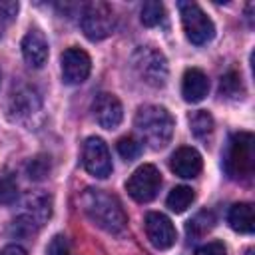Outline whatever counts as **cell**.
<instances>
[{"mask_svg": "<svg viewBox=\"0 0 255 255\" xmlns=\"http://www.w3.org/2000/svg\"><path fill=\"white\" fill-rule=\"evenodd\" d=\"M225 253L227 251L221 241H209V243L197 247V251H195V255H225Z\"/></svg>", "mask_w": 255, "mask_h": 255, "instance_id": "cell-28", "label": "cell"}, {"mask_svg": "<svg viewBox=\"0 0 255 255\" xmlns=\"http://www.w3.org/2000/svg\"><path fill=\"white\" fill-rule=\"evenodd\" d=\"M209 92V80L199 68H187L181 78V96L189 104L201 102Z\"/></svg>", "mask_w": 255, "mask_h": 255, "instance_id": "cell-16", "label": "cell"}, {"mask_svg": "<svg viewBox=\"0 0 255 255\" xmlns=\"http://www.w3.org/2000/svg\"><path fill=\"white\" fill-rule=\"evenodd\" d=\"M82 163H84V169L90 175L98 177V179H106L112 173L110 149H108V145H106V141L102 137H88L84 141Z\"/></svg>", "mask_w": 255, "mask_h": 255, "instance_id": "cell-10", "label": "cell"}, {"mask_svg": "<svg viewBox=\"0 0 255 255\" xmlns=\"http://www.w3.org/2000/svg\"><path fill=\"white\" fill-rule=\"evenodd\" d=\"M131 66L137 76L151 88H161L167 82L169 68L165 56L153 46H141L131 56Z\"/></svg>", "mask_w": 255, "mask_h": 255, "instance_id": "cell-5", "label": "cell"}, {"mask_svg": "<svg viewBox=\"0 0 255 255\" xmlns=\"http://www.w3.org/2000/svg\"><path fill=\"white\" fill-rule=\"evenodd\" d=\"M213 223H215V217L211 211H199L195 217H191L187 221L185 231L191 239H201L203 235H207L213 229Z\"/></svg>", "mask_w": 255, "mask_h": 255, "instance_id": "cell-19", "label": "cell"}, {"mask_svg": "<svg viewBox=\"0 0 255 255\" xmlns=\"http://www.w3.org/2000/svg\"><path fill=\"white\" fill-rule=\"evenodd\" d=\"M92 110H94V116L98 120V124L106 129H114L122 124V118H124V108L120 104V100L114 96V94H98L94 104H92Z\"/></svg>", "mask_w": 255, "mask_h": 255, "instance_id": "cell-13", "label": "cell"}, {"mask_svg": "<svg viewBox=\"0 0 255 255\" xmlns=\"http://www.w3.org/2000/svg\"><path fill=\"white\" fill-rule=\"evenodd\" d=\"M189 128H191V133L197 137V139H203L207 137L211 131H213V118L209 112L205 110H197L189 116Z\"/></svg>", "mask_w": 255, "mask_h": 255, "instance_id": "cell-20", "label": "cell"}, {"mask_svg": "<svg viewBox=\"0 0 255 255\" xmlns=\"http://www.w3.org/2000/svg\"><path fill=\"white\" fill-rule=\"evenodd\" d=\"M139 18H141L143 26H149V28L151 26H159L165 20V8H163L161 2H145L141 6Z\"/></svg>", "mask_w": 255, "mask_h": 255, "instance_id": "cell-22", "label": "cell"}, {"mask_svg": "<svg viewBox=\"0 0 255 255\" xmlns=\"http://www.w3.org/2000/svg\"><path fill=\"white\" fill-rule=\"evenodd\" d=\"M48 171H50V157H46V155H36L34 159H30L28 161V165H26V173H28V177L30 179H44L46 175H48Z\"/></svg>", "mask_w": 255, "mask_h": 255, "instance_id": "cell-25", "label": "cell"}, {"mask_svg": "<svg viewBox=\"0 0 255 255\" xmlns=\"http://www.w3.org/2000/svg\"><path fill=\"white\" fill-rule=\"evenodd\" d=\"M223 169L233 181H249L255 171V141L251 131H237L229 137L223 153Z\"/></svg>", "mask_w": 255, "mask_h": 255, "instance_id": "cell-3", "label": "cell"}, {"mask_svg": "<svg viewBox=\"0 0 255 255\" xmlns=\"http://www.w3.org/2000/svg\"><path fill=\"white\" fill-rule=\"evenodd\" d=\"M52 213V199L50 195L46 193H40V191H34V193H28L22 201V211L14 217L12 225H10V231L14 235H34L50 217Z\"/></svg>", "mask_w": 255, "mask_h": 255, "instance_id": "cell-4", "label": "cell"}, {"mask_svg": "<svg viewBox=\"0 0 255 255\" xmlns=\"http://www.w3.org/2000/svg\"><path fill=\"white\" fill-rule=\"evenodd\" d=\"M145 235L155 249H169L177 239L171 219L157 211L145 215Z\"/></svg>", "mask_w": 255, "mask_h": 255, "instance_id": "cell-12", "label": "cell"}, {"mask_svg": "<svg viewBox=\"0 0 255 255\" xmlns=\"http://www.w3.org/2000/svg\"><path fill=\"white\" fill-rule=\"evenodd\" d=\"M46 255H74V249L68 241V237L64 235H54L48 243V249H46Z\"/></svg>", "mask_w": 255, "mask_h": 255, "instance_id": "cell-26", "label": "cell"}, {"mask_svg": "<svg viewBox=\"0 0 255 255\" xmlns=\"http://www.w3.org/2000/svg\"><path fill=\"white\" fill-rule=\"evenodd\" d=\"M60 66H62V78L66 84L76 86L88 80L90 70H92V60L88 56V52H84L82 48H68L64 50L62 58H60Z\"/></svg>", "mask_w": 255, "mask_h": 255, "instance_id": "cell-11", "label": "cell"}, {"mask_svg": "<svg viewBox=\"0 0 255 255\" xmlns=\"http://www.w3.org/2000/svg\"><path fill=\"white\" fill-rule=\"evenodd\" d=\"M18 12V2L12 0H0V38L4 34V30L8 28V24L14 20Z\"/></svg>", "mask_w": 255, "mask_h": 255, "instance_id": "cell-27", "label": "cell"}, {"mask_svg": "<svg viewBox=\"0 0 255 255\" xmlns=\"http://www.w3.org/2000/svg\"><path fill=\"white\" fill-rule=\"evenodd\" d=\"M179 16L183 24V32L187 40L195 46L207 44L215 36V26L209 20V16L195 4V2H179Z\"/></svg>", "mask_w": 255, "mask_h": 255, "instance_id": "cell-7", "label": "cell"}, {"mask_svg": "<svg viewBox=\"0 0 255 255\" xmlns=\"http://www.w3.org/2000/svg\"><path fill=\"white\" fill-rule=\"evenodd\" d=\"M133 126L139 133V141L153 149L165 147L175 128L171 114L161 106H141L133 118Z\"/></svg>", "mask_w": 255, "mask_h": 255, "instance_id": "cell-2", "label": "cell"}, {"mask_svg": "<svg viewBox=\"0 0 255 255\" xmlns=\"http://www.w3.org/2000/svg\"><path fill=\"white\" fill-rule=\"evenodd\" d=\"M20 191H18V183L10 173L0 175V205H12L16 203Z\"/></svg>", "mask_w": 255, "mask_h": 255, "instance_id": "cell-23", "label": "cell"}, {"mask_svg": "<svg viewBox=\"0 0 255 255\" xmlns=\"http://www.w3.org/2000/svg\"><path fill=\"white\" fill-rule=\"evenodd\" d=\"M161 187V173L157 171L155 165L151 163H143L139 165L131 175L129 179L126 181V189L129 193L131 199H135L137 203H147L151 201L157 191Z\"/></svg>", "mask_w": 255, "mask_h": 255, "instance_id": "cell-9", "label": "cell"}, {"mask_svg": "<svg viewBox=\"0 0 255 255\" xmlns=\"http://www.w3.org/2000/svg\"><path fill=\"white\" fill-rule=\"evenodd\" d=\"M227 223L233 231L253 233V205L251 203H235L227 213Z\"/></svg>", "mask_w": 255, "mask_h": 255, "instance_id": "cell-17", "label": "cell"}, {"mask_svg": "<svg viewBox=\"0 0 255 255\" xmlns=\"http://www.w3.org/2000/svg\"><path fill=\"white\" fill-rule=\"evenodd\" d=\"M86 217L108 233H122L128 225V215L120 199L104 189H86L80 197Z\"/></svg>", "mask_w": 255, "mask_h": 255, "instance_id": "cell-1", "label": "cell"}, {"mask_svg": "<svg viewBox=\"0 0 255 255\" xmlns=\"http://www.w3.org/2000/svg\"><path fill=\"white\" fill-rule=\"evenodd\" d=\"M22 56L28 66L42 68L48 60V42L44 34L38 28L28 30V34L22 38Z\"/></svg>", "mask_w": 255, "mask_h": 255, "instance_id": "cell-15", "label": "cell"}, {"mask_svg": "<svg viewBox=\"0 0 255 255\" xmlns=\"http://www.w3.org/2000/svg\"><path fill=\"white\" fill-rule=\"evenodd\" d=\"M193 199H195V193H193L191 187H187V185H177V187H173V189L169 191L165 203H167V207H169L171 211L183 213V211L193 203Z\"/></svg>", "mask_w": 255, "mask_h": 255, "instance_id": "cell-18", "label": "cell"}, {"mask_svg": "<svg viewBox=\"0 0 255 255\" xmlns=\"http://www.w3.org/2000/svg\"><path fill=\"white\" fill-rule=\"evenodd\" d=\"M0 255H28V253L20 245H6L0 249Z\"/></svg>", "mask_w": 255, "mask_h": 255, "instance_id": "cell-29", "label": "cell"}, {"mask_svg": "<svg viewBox=\"0 0 255 255\" xmlns=\"http://www.w3.org/2000/svg\"><path fill=\"white\" fill-rule=\"evenodd\" d=\"M118 153H120L126 161H131V159L139 157V153H141V141L135 139L133 135L120 137V139H118Z\"/></svg>", "mask_w": 255, "mask_h": 255, "instance_id": "cell-24", "label": "cell"}, {"mask_svg": "<svg viewBox=\"0 0 255 255\" xmlns=\"http://www.w3.org/2000/svg\"><path fill=\"white\" fill-rule=\"evenodd\" d=\"M169 167L175 175L183 177V179H191V177H197L201 167H203V161H201V155L195 147H177L171 157H169Z\"/></svg>", "mask_w": 255, "mask_h": 255, "instance_id": "cell-14", "label": "cell"}, {"mask_svg": "<svg viewBox=\"0 0 255 255\" xmlns=\"http://www.w3.org/2000/svg\"><path fill=\"white\" fill-rule=\"evenodd\" d=\"M6 110H8V116L12 122H18L24 126H34L36 116H40V112H42L40 94L30 86H20L10 94Z\"/></svg>", "mask_w": 255, "mask_h": 255, "instance_id": "cell-8", "label": "cell"}, {"mask_svg": "<svg viewBox=\"0 0 255 255\" xmlns=\"http://www.w3.org/2000/svg\"><path fill=\"white\" fill-rule=\"evenodd\" d=\"M219 94L221 98H229V100H237L243 96V84L237 72H227L221 82H219Z\"/></svg>", "mask_w": 255, "mask_h": 255, "instance_id": "cell-21", "label": "cell"}, {"mask_svg": "<svg viewBox=\"0 0 255 255\" xmlns=\"http://www.w3.org/2000/svg\"><path fill=\"white\" fill-rule=\"evenodd\" d=\"M82 30L88 40L98 42L108 38L114 28H116V16L110 4L106 2H88L82 8V18H80Z\"/></svg>", "mask_w": 255, "mask_h": 255, "instance_id": "cell-6", "label": "cell"}]
</instances>
